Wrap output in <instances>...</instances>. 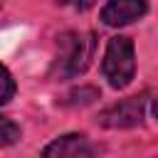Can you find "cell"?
I'll list each match as a JSON object with an SVG mask.
<instances>
[{
    "label": "cell",
    "instance_id": "cell-7",
    "mask_svg": "<svg viewBox=\"0 0 158 158\" xmlns=\"http://www.w3.org/2000/svg\"><path fill=\"white\" fill-rule=\"evenodd\" d=\"M15 91H17V84H15L12 74H10V69L5 64H0V106L10 104L12 96H15Z\"/></svg>",
    "mask_w": 158,
    "mask_h": 158
},
{
    "label": "cell",
    "instance_id": "cell-9",
    "mask_svg": "<svg viewBox=\"0 0 158 158\" xmlns=\"http://www.w3.org/2000/svg\"><path fill=\"white\" fill-rule=\"evenodd\" d=\"M57 2L59 5H67L72 10H79V12H84V10H89L94 5V0H57Z\"/></svg>",
    "mask_w": 158,
    "mask_h": 158
},
{
    "label": "cell",
    "instance_id": "cell-1",
    "mask_svg": "<svg viewBox=\"0 0 158 158\" xmlns=\"http://www.w3.org/2000/svg\"><path fill=\"white\" fill-rule=\"evenodd\" d=\"M96 40L91 32H62L57 37V54L49 69L52 79H74L84 74L94 59Z\"/></svg>",
    "mask_w": 158,
    "mask_h": 158
},
{
    "label": "cell",
    "instance_id": "cell-6",
    "mask_svg": "<svg viewBox=\"0 0 158 158\" xmlns=\"http://www.w3.org/2000/svg\"><path fill=\"white\" fill-rule=\"evenodd\" d=\"M20 136H22L20 126H17L10 116H2V114H0V148L15 146V143L20 141Z\"/></svg>",
    "mask_w": 158,
    "mask_h": 158
},
{
    "label": "cell",
    "instance_id": "cell-11",
    "mask_svg": "<svg viewBox=\"0 0 158 158\" xmlns=\"http://www.w3.org/2000/svg\"><path fill=\"white\" fill-rule=\"evenodd\" d=\"M0 7H2V0H0Z\"/></svg>",
    "mask_w": 158,
    "mask_h": 158
},
{
    "label": "cell",
    "instance_id": "cell-10",
    "mask_svg": "<svg viewBox=\"0 0 158 158\" xmlns=\"http://www.w3.org/2000/svg\"><path fill=\"white\" fill-rule=\"evenodd\" d=\"M153 114H156V118H158V101H156V106H153Z\"/></svg>",
    "mask_w": 158,
    "mask_h": 158
},
{
    "label": "cell",
    "instance_id": "cell-2",
    "mask_svg": "<svg viewBox=\"0 0 158 158\" xmlns=\"http://www.w3.org/2000/svg\"><path fill=\"white\" fill-rule=\"evenodd\" d=\"M104 79L114 89H126L136 77V47L133 40L126 35H116L106 42L104 59H101Z\"/></svg>",
    "mask_w": 158,
    "mask_h": 158
},
{
    "label": "cell",
    "instance_id": "cell-5",
    "mask_svg": "<svg viewBox=\"0 0 158 158\" xmlns=\"http://www.w3.org/2000/svg\"><path fill=\"white\" fill-rule=\"evenodd\" d=\"M86 151V136L84 133H64L44 146L42 158H81Z\"/></svg>",
    "mask_w": 158,
    "mask_h": 158
},
{
    "label": "cell",
    "instance_id": "cell-8",
    "mask_svg": "<svg viewBox=\"0 0 158 158\" xmlns=\"http://www.w3.org/2000/svg\"><path fill=\"white\" fill-rule=\"evenodd\" d=\"M99 96H101L99 89H94V86H81V89H74V91L67 94V104H72V106H86V104L96 101Z\"/></svg>",
    "mask_w": 158,
    "mask_h": 158
},
{
    "label": "cell",
    "instance_id": "cell-4",
    "mask_svg": "<svg viewBox=\"0 0 158 158\" xmlns=\"http://www.w3.org/2000/svg\"><path fill=\"white\" fill-rule=\"evenodd\" d=\"M148 12V0H109L101 7V22L106 27H126Z\"/></svg>",
    "mask_w": 158,
    "mask_h": 158
},
{
    "label": "cell",
    "instance_id": "cell-3",
    "mask_svg": "<svg viewBox=\"0 0 158 158\" xmlns=\"http://www.w3.org/2000/svg\"><path fill=\"white\" fill-rule=\"evenodd\" d=\"M143 116H146V94H136L104 109L96 116V123L104 128H133L143 123Z\"/></svg>",
    "mask_w": 158,
    "mask_h": 158
}]
</instances>
